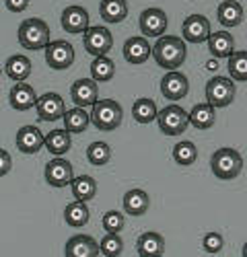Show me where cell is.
<instances>
[{
	"instance_id": "d4e9b609",
	"label": "cell",
	"mask_w": 247,
	"mask_h": 257,
	"mask_svg": "<svg viewBox=\"0 0 247 257\" xmlns=\"http://www.w3.org/2000/svg\"><path fill=\"white\" fill-rule=\"evenodd\" d=\"M72 134L66 130H52L46 134L44 138V146L48 148V151L54 155V157H62V155H66L70 151V146H72Z\"/></svg>"
},
{
	"instance_id": "e0dca14e",
	"label": "cell",
	"mask_w": 247,
	"mask_h": 257,
	"mask_svg": "<svg viewBox=\"0 0 247 257\" xmlns=\"http://www.w3.org/2000/svg\"><path fill=\"white\" fill-rule=\"evenodd\" d=\"M99 253H101L99 243L89 234H74L64 247L66 257H99Z\"/></svg>"
},
{
	"instance_id": "d6a6232c",
	"label": "cell",
	"mask_w": 247,
	"mask_h": 257,
	"mask_svg": "<svg viewBox=\"0 0 247 257\" xmlns=\"http://www.w3.org/2000/svg\"><path fill=\"white\" fill-rule=\"evenodd\" d=\"M229 76L235 82H247V50H235L229 58Z\"/></svg>"
},
{
	"instance_id": "d6986e66",
	"label": "cell",
	"mask_w": 247,
	"mask_h": 257,
	"mask_svg": "<svg viewBox=\"0 0 247 257\" xmlns=\"http://www.w3.org/2000/svg\"><path fill=\"white\" fill-rule=\"evenodd\" d=\"M9 101H11V107L15 111H29L31 107H35L37 97H35V91H33L31 84L15 82L11 93H9Z\"/></svg>"
},
{
	"instance_id": "7c38bea8",
	"label": "cell",
	"mask_w": 247,
	"mask_h": 257,
	"mask_svg": "<svg viewBox=\"0 0 247 257\" xmlns=\"http://www.w3.org/2000/svg\"><path fill=\"white\" fill-rule=\"evenodd\" d=\"M60 25L66 33H85L89 27H91V19H89V13L78 7V5H72V7H66L60 15Z\"/></svg>"
},
{
	"instance_id": "8d00e7d4",
	"label": "cell",
	"mask_w": 247,
	"mask_h": 257,
	"mask_svg": "<svg viewBox=\"0 0 247 257\" xmlns=\"http://www.w3.org/2000/svg\"><path fill=\"white\" fill-rule=\"evenodd\" d=\"M124 226H126V218H124V214L117 212V210H109L103 214V228L107 232H121Z\"/></svg>"
},
{
	"instance_id": "4fadbf2b",
	"label": "cell",
	"mask_w": 247,
	"mask_h": 257,
	"mask_svg": "<svg viewBox=\"0 0 247 257\" xmlns=\"http://www.w3.org/2000/svg\"><path fill=\"white\" fill-rule=\"evenodd\" d=\"M161 93L165 99L169 101H179L183 99L185 95L190 93V82H188V76L181 74L179 70H169L161 78Z\"/></svg>"
},
{
	"instance_id": "1f68e13d",
	"label": "cell",
	"mask_w": 247,
	"mask_h": 257,
	"mask_svg": "<svg viewBox=\"0 0 247 257\" xmlns=\"http://www.w3.org/2000/svg\"><path fill=\"white\" fill-rule=\"evenodd\" d=\"M132 115L138 123H151L157 119L159 115V109H157V103L149 97H142V99H136L134 105H132Z\"/></svg>"
},
{
	"instance_id": "60d3db41",
	"label": "cell",
	"mask_w": 247,
	"mask_h": 257,
	"mask_svg": "<svg viewBox=\"0 0 247 257\" xmlns=\"http://www.w3.org/2000/svg\"><path fill=\"white\" fill-rule=\"evenodd\" d=\"M206 68H208V70H214V68H216V58H214V60H210L208 64H206Z\"/></svg>"
},
{
	"instance_id": "e575fe53",
	"label": "cell",
	"mask_w": 247,
	"mask_h": 257,
	"mask_svg": "<svg viewBox=\"0 0 247 257\" xmlns=\"http://www.w3.org/2000/svg\"><path fill=\"white\" fill-rule=\"evenodd\" d=\"M87 159L91 165L95 167H103L107 165L109 159H111V146L105 144V142H91L87 146Z\"/></svg>"
},
{
	"instance_id": "484cf974",
	"label": "cell",
	"mask_w": 247,
	"mask_h": 257,
	"mask_svg": "<svg viewBox=\"0 0 247 257\" xmlns=\"http://www.w3.org/2000/svg\"><path fill=\"white\" fill-rule=\"evenodd\" d=\"M5 72L15 82H25L29 78V74H31V60L27 56H23V54H15V56H11L7 60Z\"/></svg>"
},
{
	"instance_id": "4dcf8cb0",
	"label": "cell",
	"mask_w": 247,
	"mask_h": 257,
	"mask_svg": "<svg viewBox=\"0 0 247 257\" xmlns=\"http://www.w3.org/2000/svg\"><path fill=\"white\" fill-rule=\"evenodd\" d=\"M115 74V62L109 56H97L91 62V76L97 82H107Z\"/></svg>"
},
{
	"instance_id": "9c48e42d",
	"label": "cell",
	"mask_w": 247,
	"mask_h": 257,
	"mask_svg": "<svg viewBox=\"0 0 247 257\" xmlns=\"http://www.w3.org/2000/svg\"><path fill=\"white\" fill-rule=\"evenodd\" d=\"M167 25H169V19H167V15H165L163 9L151 7V9L140 13L138 27H140V33L144 37L159 39L161 35H165V31H167Z\"/></svg>"
},
{
	"instance_id": "30bf717a",
	"label": "cell",
	"mask_w": 247,
	"mask_h": 257,
	"mask_svg": "<svg viewBox=\"0 0 247 257\" xmlns=\"http://www.w3.org/2000/svg\"><path fill=\"white\" fill-rule=\"evenodd\" d=\"M35 109H37V117L41 121H58L66 113L64 99L58 93H44L41 97H37Z\"/></svg>"
},
{
	"instance_id": "277c9868",
	"label": "cell",
	"mask_w": 247,
	"mask_h": 257,
	"mask_svg": "<svg viewBox=\"0 0 247 257\" xmlns=\"http://www.w3.org/2000/svg\"><path fill=\"white\" fill-rule=\"evenodd\" d=\"M210 169L214 177L222 181H231L239 177V173L243 171V159L235 148H218L210 159Z\"/></svg>"
},
{
	"instance_id": "74e56055",
	"label": "cell",
	"mask_w": 247,
	"mask_h": 257,
	"mask_svg": "<svg viewBox=\"0 0 247 257\" xmlns=\"http://www.w3.org/2000/svg\"><path fill=\"white\" fill-rule=\"evenodd\" d=\"M202 247H204L206 253H218V251H222V247H224L222 234L216 232V230L206 232V234H204V239H202Z\"/></svg>"
},
{
	"instance_id": "ab89813d",
	"label": "cell",
	"mask_w": 247,
	"mask_h": 257,
	"mask_svg": "<svg viewBox=\"0 0 247 257\" xmlns=\"http://www.w3.org/2000/svg\"><path fill=\"white\" fill-rule=\"evenodd\" d=\"M5 7L11 13H23L29 7V0H5Z\"/></svg>"
},
{
	"instance_id": "603a6c76",
	"label": "cell",
	"mask_w": 247,
	"mask_h": 257,
	"mask_svg": "<svg viewBox=\"0 0 247 257\" xmlns=\"http://www.w3.org/2000/svg\"><path fill=\"white\" fill-rule=\"evenodd\" d=\"M216 17L222 27H237L243 23V7L237 0H222L216 9Z\"/></svg>"
},
{
	"instance_id": "f1b7e54d",
	"label": "cell",
	"mask_w": 247,
	"mask_h": 257,
	"mask_svg": "<svg viewBox=\"0 0 247 257\" xmlns=\"http://www.w3.org/2000/svg\"><path fill=\"white\" fill-rule=\"evenodd\" d=\"M70 189L72 196L78 202H91L97 196V181L89 175H78L70 181Z\"/></svg>"
},
{
	"instance_id": "ac0fdd59",
	"label": "cell",
	"mask_w": 247,
	"mask_h": 257,
	"mask_svg": "<svg viewBox=\"0 0 247 257\" xmlns=\"http://www.w3.org/2000/svg\"><path fill=\"white\" fill-rule=\"evenodd\" d=\"M44 138L46 136L41 134L37 125H23L17 132V148L23 155H35L44 146Z\"/></svg>"
},
{
	"instance_id": "7402d4cb",
	"label": "cell",
	"mask_w": 247,
	"mask_h": 257,
	"mask_svg": "<svg viewBox=\"0 0 247 257\" xmlns=\"http://www.w3.org/2000/svg\"><path fill=\"white\" fill-rule=\"evenodd\" d=\"M121 202H124V210H126V214H130V216H144L149 206H151L149 194L144 189H138V187L126 191Z\"/></svg>"
},
{
	"instance_id": "836d02e7",
	"label": "cell",
	"mask_w": 247,
	"mask_h": 257,
	"mask_svg": "<svg viewBox=\"0 0 247 257\" xmlns=\"http://www.w3.org/2000/svg\"><path fill=\"white\" fill-rule=\"evenodd\" d=\"M173 161L181 167H190L198 161V148L190 140H181L173 146Z\"/></svg>"
},
{
	"instance_id": "8fae6325",
	"label": "cell",
	"mask_w": 247,
	"mask_h": 257,
	"mask_svg": "<svg viewBox=\"0 0 247 257\" xmlns=\"http://www.w3.org/2000/svg\"><path fill=\"white\" fill-rule=\"evenodd\" d=\"M181 33H183V39L188 41V44H204V41H208V37L212 33L210 21L204 15H190L183 21Z\"/></svg>"
},
{
	"instance_id": "ba28073f",
	"label": "cell",
	"mask_w": 247,
	"mask_h": 257,
	"mask_svg": "<svg viewBox=\"0 0 247 257\" xmlns=\"http://www.w3.org/2000/svg\"><path fill=\"white\" fill-rule=\"evenodd\" d=\"M74 46L66 39L50 41L46 48V64L52 70H66L74 64Z\"/></svg>"
},
{
	"instance_id": "83f0119b",
	"label": "cell",
	"mask_w": 247,
	"mask_h": 257,
	"mask_svg": "<svg viewBox=\"0 0 247 257\" xmlns=\"http://www.w3.org/2000/svg\"><path fill=\"white\" fill-rule=\"evenodd\" d=\"M62 119H64V127L70 134H82L91 125V115L85 111V107H72Z\"/></svg>"
},
{
	"instance_id": "44dd1931",
	"label": "cell",
	"mask_w": 247,
	"mask_h": 257,
	"mask_svg": "<svg viewBox=\"0 0 247 257\" xmlns=\"http://www.w3.org/2000/svg\"><path fill=\"white\" fill-rule=\"evenodd\" d=\"M206 44H208V52L216 60H224V58H229L235 52V39H233V35L229 31L210 33V37H208Z\"/></svg>"
},
{
	"instance_id": "f35d334b",
	"label": "cell",
	"mask_w": 247,
	"mask_h": 257,
	"mask_svg": "<svg viewBox=\"0 0 247 257\" xmlns=\"http://www.w3.org/2000/svg\"><path fill=\"white\" fill-rule=\"evenodd\" d=\"M11 169H13V157L5 151V148H0V177L11 173Z\"/></svg>"
},
{
	"instance_id": "7a4b0ae2",
	"label": "cell",
	"mask_w": 247,
	"mask_h": 257,
	"mask_svg": "<svg viewBox=\"0 0 247 257\" xmlns=\"http://www.w3.org/2000/svg\"><path fill=\"white\" fill-rule=\"evenodd\" d=\"M50 41H52L50 39V27L44 19L29 17L19 25V44L25 50H31V52L46 50Z\"/></svg>"
},
{
	"instance_id": "ffe728a7",
	"label": "cell",
	"mask_w": 247,
	"mask_h": 257,
	"mask_svg": "<svg viewBox=\"0 0 247 257\" xmlns=\"http://www.w3.org/2000/svg\"><path fill=\"white\" fill-rule=\"evenodd\" d=\"M136 251L140 257H163L165 253V239L157 230L142 232L136 241Z\"/></svg>"
},
{
	"instance_id": "f546056e",
	"label": "cell",
	"mask_w": 247,
	"mask_h": 257,
	"mask_svg": "<svg viewBox=\"0 0 247 257\" xmlns=\"http://www.w3.org/2000/svg\"><path fill=\"white\" fill-rule=\"evenodd\" d=\"M89 218H91V214H89L87 202L74 200V202H70V204L66 206V210H64V220H66V224L72 226V228L85 226V224L89 222Z\"/></svg>"
},
{
	"instance_id": "2e32d148",
	"label": "cell",
	"mask_w": 247,
	"mask_h": 257,
	"mask_svg": "<svg viewBox=\"0 0 247 257\" xmlns=\"http://www.w3.org/2000/svg\"><path fill=\"white\" fill-rule=\"evenodd\" d=\"M121 54H124V60L130 64H144L153 56V46L149 44L144 35H134V37L126 39Z\"/></svg>"
},
{
	"instance_id": "4316f807",
	"label": "cell",
	"mask_w": 247,
	"mask_h": 257,
	"mask_svg": "<svg viewBox=\"0 0 247 257\" xmlns=\"http://www.w3.org/2000/svg\"><path fill=\"white\" fill-rule=\"evenodd\" d=\"M216 121V113H214V107L206 101V103H196L190 111V123L198 130H208L212 127Z\"/></svg>"
},
{
	"instance_id": "9a60e30c",
	"label": "cell",
	"mask_w": 247,
	"mask_h": 257,
	"mask_svg": "<svg viewBox=\"0 0 247 257\" xmlns=\"http://www.w3.org/2000/svg\"><path fill=\"white\" fill-rule=\"evenodd\" d=\"M70 97L76 107H93L99 99V87L93 78H78L70 87Z\"/></svg>"
},
{
	"instance_id": "7bdbcfd3",
	"label": "cell",
	"mask_w": 247,
	"mask_h": 257,
	"mask_svg": "<svg viewBox=\"0 0 247 257\" xmlns=\"http://www.w3.org/2000/svg\"><path fill=\"white\" fill-rule=\"evenodd\" d=\"M0 76H3V66H0Z\"/></svg>"
},
{
	"instance_id": "d590c367",
	"label": "cell",
	"mask_w": 247,
	"mask_h": 257,
	"mask_svg": "<svg viewBox=\"0 0 247 257\" xmlns=\"http://www.w3.org/2000/svg\"><path fill=\"white\" fill-rule=\"evenodd\" d=\"M99 249L105 257H119L121 251H124V241H121V237L117 232H107L105 237L101 239Z\"/></svg>"
},
{
	"instance_id": "3957f363",
	"label": "cell",
	"mask_w": 247,
	"mask_h": 257,
	"mask_svg": "<svg viewBox=\"0 0 247 257\" xmlns=\"http://www.w3.org/2000/svg\"><path fill=\"white\" fill-rule=\"evenodd\" d=\"M121 105L113 99H97L91 107V123L101 132H113L121 125Z\"/></svg>"
},
{
	"instance_id": "5bb4252c",
	"label": "cell",
	"mask_w": 247,
	"mask_h": 257,
	"mask_svg": "<svg viewBox=\"0 0 247 257\" xmlns=\"http://www.w3.org/2000/svg\"><path fill=\"white\" fill-rule=\"evenodd\" d=\"M44 175H46V181L52 187H66L74 179V169L66 159L56 157L46 165V173Z\"/></svg>"
},
{
	"instance_id": "52a82bcc",
	"label": "cell",
	"mask_w": 247,
	"mask_h": 257,
	"mask_svg": "<svg viewBox=\"0 0 247 257\" xmlns=\"http://www.w3.org/2000/svg\"><path fill=\"white\" fill-rule=\"evenodd\" d=\"M82 44H85L87 54H91L93 58L97 56H107L113 48V35L107 27L103 25H93L82 33Z\"/></svg>"
},
{
	"instance_id": "8992f818",
	"label": "cell",
	"mask_w": 247,
	"mask_h": 257,
	"mask_svg": "<svg viewBox=\"0 0 247 257\" xmlns=\"http://www.w3.org/2000/svg\"><path fill=\"white\" fill-rule=\"evenodd\" d=\"M235 99V80L231 76H214L206 82V101L214 109L229 107Z\"/></svg>"
},
{
	"instance_id": "cb8c5ba5",
	"label": "cell",
	"mask_w": 247,
	"mask_h": 257,
	"mask_svg": "<svg viewBox=\"0 0 247 257\" xmlns=\"http://www.w3.org/2000/svg\"><path fill=\"white\" fill-rule=\"evenodd\" d=\"M99 15L105 23H121L128 17V3L126 0H101L99 5Z\"/></svg>"
},
{
	"instance_id": "5b68a950",
	"label": "cell",
	"mask_w": 247,
	"mask_h": 257,
	"mask_svg": "<svg viewBox=\"0 0 247 257\" xmlns=\"http://www.w3.org/2000/svg\"><path fill=\"white\" fill-rule=\"evenodd\" d=\"M157 123H159V130L165 136H179L185 132V127L190 125V113L185 111L183 107L171 103L159 111Z\"/></svg>"
},
{
	"instance_id": "b9f144b4",
	"label": "cell",
	"mask_w": 247,
	"mask_h": 257,
	"mask_svg": "<svg viewBox=\"0 0 247 257\" xmlns=\"http://www.w3.org/2000/svg\"><path fill=\"white\" fill-rule=\"evenodd\" d=\"M241 257H247V243L243 245V251H241Z\"/></svg>"
},
{
	"instance_id": "6da1fadb",
	"label": "cell",
	"mask_w": 247,
	"mask_h": 257,
	"mask_svg": "<svg viewBox=\"0 0 247 257\" xmlns=\"http://www.w3.org/2000/svg\"><path fill=\"white\" fill-rule=\"evenodd\" d=\"M153 58L157 64L165 70H177L188 58V48H185V39L177 35H161L157 44L153 46Z\"/></svg>"
}]
</instances>
